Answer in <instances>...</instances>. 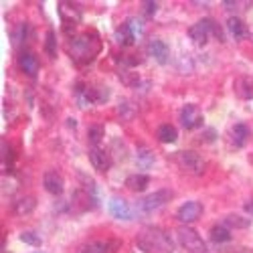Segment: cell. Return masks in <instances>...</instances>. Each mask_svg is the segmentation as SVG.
Returning <instances> with one entry per match:
<instances>
[{"mask_svg": "<svg viewBox=\"0 0 253 253\" xmlns=\"http://www.w3.org/2000/svg\"><path fill=\"white\" fill-rule=\"evenodd\" d=\"M138 245L146 253H172V243L168 239L166 233H162L160 229L150 227L140 231L138 235Z\"/></svg>", "mask_w": 253, "mask_h": 253, "instance_id": "1", "label": "cell"}, {"mask_svg": "<svg viewBox=\"0 0 253 253\" xmlns=\"http://www.w3.org/2000/svg\"><path fill=\"white\" fill-rule=\"evenodd\" d=\"M209 35H217L219 41H223V33H221V27L217 25V20L213 18H201L197 25H193L191 29H188V37H191L195 43L199 45H205Z\"/></svg>", "mask_w": 253, "mask_h": 253, "instance_id": "2", "label": "cell"}, {"mask_svg": "<svg viewBox=\"0 0 253 253\" xmlns=\"http://www.w3.org/2000/svg\"><path fill=\"white\" fill-rule=\"evenodd\" d=\"M99 51V43L89 37H77L71 43V53L77 61H91Z\"/></svg>", "mask_w": 253, "mask_h": 253, "instance_id": "3", "label": "cell"}, {"mask_svg": "<svg viewBox=\"0 0 253 253\" xmlns=\"http://www.w3.org/2000/svg\"><path fill=\"white\" fill-rule=\"evenodd\" d=\"M178 241L188 253H207V243L201 239V235L191 227H180L178 229Z\"/></svg>", "mask_w": 253, "mask_h": 253, "instance_id": "4", "label": "cell"}, {"mask_svg": "<svg viewBox=\"0 0 253 253\" xmlns=\"http://www.w3.org/2000/svg\"><path fill=\"white\" fill-rule=\"evenodd\" d=\"M170 199H172V191H156L140 201V209L144 213H154V211L162 209Z\"/></svg>", "mask_w": 253, "mask_h": 253, "instance_id": "5", "label": "cell"}, {"mask_svg": "<svg viewBox=\"0 0 253 253\" xmlns=\"http://www.w3.org/2000/svg\"><path fill=\"white\" fill-rule=\"evenodd\" d=\"M140 27H138V20H126V23L116 31V41L118 45L122 47H130L136 43V35H138Z\"/></svg>", "mask_w": 253, "mask_h": 253, "instance_id": "6", "label": "cell"}, {"mask_svg": "<svg viewBox=\"0 0 253 253\" xmlns=\"http://www.w3.org/2000/svg\"><path fill=\"white\" fill-rule=\"evenodd\" d=\"M178 160H180V164L186 168V170H191V172H195V174H203V172L207 170V162H205V158L199 156V154L193 152V150H184V152H180V154H178Z\"/></svg>", "mask_w": 253, "mask_h": 253, "instance_id": "7", "label": "cell"}, {"mask_svg": "<svg viewBox=\"0 0 253 253\" xmlns=\"http://www.w3.org/2000/svg\"><path fill=\"white\" fill-rule=\"evenodd\" d=\"M201 215H203V205L197 201H188L176 211V219L180 223H195L201 219Z\"/></svg>", "mask_w": 253, "mask_h": 253, "instance_id": "8", "label": "cell"}, {"mask_svg": "<svg viewBox=\"0 0 253 253\" xmlns=\"http://www.w3.org/2000/svg\"><path fill=\"white\" fill-rule=\"evenodd\" d=\"M180 124H182V128H186V130L199 128V126L203 124V114L199 112L197 105H193V103L184 105L182 112H180Z\"/></svg>", "mask_w": 253, "mask_h": 253, "instance_id": "9", "label": "cell"}, {"mask_svg": "<svg viewBox=\"0 0 253 253\" xmlns=\"http://www.w3.org/2000/svg\"><path fill=\"white\" fill-rule=\"evenodd\" d=\"M89 162L93 164L95 170L99 172H108L110 170V154L108 152H103L99 146H91V150H89Z\"/></svg>", "mask_w": 253, "mask_h": 253, "instance_id": "10", "label": "cell"}, {"mask_svg": "<svg viewBox=\"0 0 253 253\" xmlns=\"http://www.w3.org/2000/svg\"><path fill=\"white\" fill-rule=\"evenodd\" d=\"M108 209H110L112 217H116V219L128 221V219L132 217V209H130V205L126 203L124 199H120V197H112V199H110V205H108Z\"/></svg>", "mask_w": 253, "mask_h": 253, "instance_id": "11", "label": "cell"}, {"mask_svg": "<svg viewBox=\"0 0 253 253\" xmlns=\"http://www.w3.org/2000/svg\"><path fill=\"white\" fill-rule=\"evenodd\" d=\"M43 186H45L47 193L59 197L63 193V178H61V174L55 172V170H47L45 176H43Z\"/></svg>", "mask_w": 253, "mask_h": 253, "instance_id": "12", "label": "cell"}, {"mask_svg": "<svg viewBox=\"0 0 253 253\" xmlns=\"http://www.w3.org/2000/svg\"><path fill=\"white\" fill-rule=\"evenodd\" d=\"M18 67L23 69V73H27L29 77H35L39 73V59L33 53H23L18 57Z\"/></svg>", "mask_w": 253, "mask_h": 253, "instance_id": "13", "label": "cell"}, {"mask_svg": "<svg viewBox=\"0 0 253 253\" xmlns=\"http://www.w3.org/2000/svg\"><path fill=\"white\" fill-rule=\"evenodd\" d=\"M227 31L231 33V37H233L235 41H243L247 37V25L237 16H229L227 18Z\"/></svg>", "mask_w": 253, "mask_h": 253, "instance_id": "14", "label": "cell"}, {"mask_svg": "<svg viewBox=\"0 0 253 253\" xmlns=\"http://www.w3.org/2000/svg\"><path fill=\"white\" fill-rule=\"evenodd\" d=\"M148 53L158 61V63H166L168 61V55H170V51H168V45L164 43V41L160 39H154L148 43Z\"/></svg>", "mask_w": 253, "mask_h": 253, "instance_id": "15", "label": "cell"}, {"mask_svg": "<svg viewBox=\"0 0 253 253\" xmlns=\"http://www.w3.org/2000/svg\"><path fill=\"white\" fill-rule=\"evenodd\" d=\"M35 207H37V199L33 195H27V197H20L14 203L12 211H14V215H29L35 211Z\"/></svg>", "mask_w": 253, "mask_h": 253, "instance_id": "16", "label": "cell"}, {"mask_svg": "<svg viewBox=\"0 0 253 253\" xmlns=\"http://www.w3.org/2000/svg\"><path fill=\"white\" fill-rule=\"evenodd\" d=\"M150 184V176L148 174H130L126 178V186L130 188V191H136V193H142L146 191V186Z\"/></svg>", "mask_w": 253, "mask_h": 253, "instance_id": "17", "label": "cell"}, {"mask_svg": "<svg viewBox=\"0 0 253 253\" xmlns=\"http://www.w3.org/2000/svg\"><path fill=\"white\" fill-rule=\"evenodd\" d=\"M156 138H158L162 144H172V142H176L178 132H176L174 126H170V124H164V126H160V128H158Z\"/></svg>", "mask_w": 253, "mask_h": 253, "instance_id": "18", "label": "cell"}, {"mask_svg": "<svg viewBox=\"0 0 253 253\" xmlns=\"http://www.w3.org/2000/svg\"><path fill=\"white\" fill-rule=\"evenodd\" d=\"M211 239H213L215 243H227V241H231V231H229V227H225V225L213 227V229H211Z\"/></svg>", "mask_w": 253, "mask_h": 253, "instance_id": "19", "label": "cell"}, {"mask_svg": "<svg viewBox=\"0 0 253 253\" xmlns=\"http://www.w3.org/2000/svg\"><path fill=\"white\" fill-rule=\"evenodd\" d=\"M136 162L142 166V168H150L154 164V152L144 148V146H140L138 148V154H136Z\"/></svg>", "mask_w": 253, "mask_h": 253, "instance_id": "20", "label": "cell"}, {"mask_svg": "<svg viewBox=\"0 0 253 253\" xmlns=\"http://www.w3.org/2000/svg\"><path fill=\"white\" fill-rule=\"evenodd\" d=\"M249 136H251V132H249V128H247L245 124H237L235 128H233V142L237 146H245L247 140H249Z\"/></svg>", "mask_w": 253, "mask_h": 253, "instance_id": "21", "label": "cell"}, {"mask_svg": "<svg viewBox=\"0 0 253 253\" xmlns=\"http://www.w3.org/2000/svg\"><path fill=\"white\" fill-rule=\"evenodd\" d=\"M249 225H251V221H249V219H243V217H239V215H227V217H225V227L245 229V227H249Z\"/></svg>", "mask_w": 253, "mask_h": 253, "instance_id": "22", "label": "cell"}, {"mask_svg": "<svg viewBox=\"0 0 253 253\" xmlns=\"http://www.w3.org/2000/svg\"><path fill=\"white\" fill-rule=\"evenodd\" d=\"M20 241L31 245V247H41V243H43L41 237L37 233H33V231H23V233H20Z\"/></svg>", "mask_w": 253, "mask_h": 253, "instance_id": "23", "label": "cell"}, {"mask_svg": "<svg viewBox=\"0 0 253 253\" xmlns=\"http://www.w3.org/2000/svg\"><path fill=\"white\" fill-rule=\"evenodd\" d=\"M45 51H47V55H49L51 59L57 55V39H55V33H53V31H49V33H47V41H45Z\"/></svg>", "mask_w": 253, "mask_h": 253, "instance_id": "24", "label": "cell"}, {"mask_svg": "<svg viewBox=\"0 0 253 253\" xmlns=\"http://www.w3.org/2000/svg\"><path fill=\"white\" fill-rule=\"evenodd\" d=\"M101 140H103V128L99 124L91 126V128H89V142L93 146H97V144H101Z\"/></svg>", "mask_w": 253, "mask_h": 253, "instance_id": "25", "label": "cell"}, {"mask_svg": "<svg viewBox=\"0 0 253 253\" xmlns=\"http://www.w3.org/2000/svg\"><path fill=\"white\" fill-rule=\"evenodd\" d=\"M237 87H239V95L241 97H253V83L241 79V81H237Z\"/></svg>", "mask_w": 253, "mask_h": 253, "instance_id": "26", "label": "cell"}, {"mask_svg": "<svg viewBox=\"0 0 253 253\" xmlns=\"http://www.w3.org/2000/svg\"><path fill=\"white\" fill-rule=\"evenodd\" d=\"M120 245H122V243H120L118 239H112V241H108V243L103 245V251H105V253H116V251L120 249Z\"/></svg>", "mask_w": 253, "mask_h": 253, "instance_id": "27", "label": "cell"}, {"mask_svg": "<svg viewBox=\"0 0 253 253\" xmlns=\"http://www.w3.org/2000/svg\"><path fill=\"white\" fill-rule=\"evenodd\" d=\"M156 6H158L156 2H144V8H146V14H150V16H152V14L156 12Z\"/></svg>", "mask_w": 253, "mask_h": 253, "instance_id": "28", "label": "cell"}, {"mask_svg": "<svg viewBox=\"0 0 253 253\" xmlns=\"http://www.w3.org/2000/svg\"><path fill=\"white\" fill-rule=\"evenodd\" d=\"M81 253H103V245H95V247H87V249H83Z\"/></svg>", "mask_w": 253, "mask_h": 253, "instance_id": "29", "label": "cell"}, {"mask_svg": "<svg viewBox=\"0 0 253 253\" xmlns=\"http://www.w3.org/2000/svg\"><path fill=\"white\" fill-rule=\"evenodd\" d=\"M243 209H245V213H249V215H253V199H251V201H247V203L243 205Z\"/></svg>", "mask_w": 253, "mask_h": 253, "instance_id": "30", "label": "cell"}, {"mask_svg": "<svg viewBox=\"0 0 253 253\" xmlns=\"http://www.w3.org/2000/svg\"><path fill=\"white\" fill-rule=\"evenodd\" d=\"M215 138H217V132H213V130H211V132H207V140H209V142H213Z\"/></svg>", "mask_w": 253, "mask_h": 253, "instance_id": "31", "label": "cell"}]
</instances>
